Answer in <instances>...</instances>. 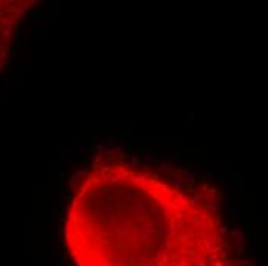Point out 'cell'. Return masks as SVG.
<instances>
[{"label": "cell", "instance_id": "obj_2", "mask_svg": "<svg viewBox=\"0 0 268 266\" xmlns=\"http://www.w3.org/2000/svg\"><path fill=\"white\" fill-rule=\"evenodd\" d=\"M29 6L31 2H0V66L8 54L15 25Z\"/></svg>", "mask_w": 268, "mask_h": 266}, {"label": "cell", "instance_id": "obj_1", "mask_svg": "<svg viewBox=\"0 0 268 266\" xmlns=\"http://www.w3.org/2000/svg\"><path fill=\"white\" fill-rule=\"evenodd\" d=\"M63 245L74 266H239L211 189L117 149L79 174Z\"/></svg>", "mask_w": 268, "mask_h": 266}]
</instances>
